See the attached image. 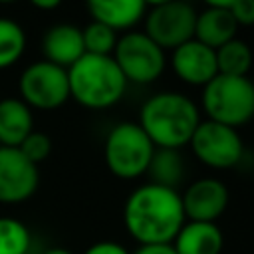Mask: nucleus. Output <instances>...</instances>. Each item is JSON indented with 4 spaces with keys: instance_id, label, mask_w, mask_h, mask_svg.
Here are the masks:
<instances>
[{
    "instance_id": "nucleus-16",
    "label": "nucleus",
    "mask_w": 254,
    "mask_h": 254,
    "mask_svg": "<svg viewBox=\"0 0 254 254\" xmlns=\"http://www.w3.org/2000/svg\"><path fill=\"white\" fill-rule=\"evenodd\" d=\"M34 131L32 109L20 97L0 99V145L20 147V143Z\"/></svg>"
},
{
    "instance_id": "nucleus-7",
    "label": "nucleus",
    "mask_w": 254,
    "mask_h": 254,
    "mask_svg": "<svg viewBox=\"0 0 254 254\" xmlns=\"http://www.w3.org/2000/svg\"><path fill=\"white\" fill-rule=\"evenodd\" d=\"M18 91L30 109H58L69 99L67 69L48 60L32 62L18 77Z\"/></svg>"
},
{
    "instance_id": "nucleus-2",
    "label": "nucleus",
    "mask_w": 254,
    "mask_h": 254,
    "mask_svg": "<svg viewBox=\"0 0 254 254\" xmlns=\"http://www.w3.org/2000/svg\"><path fill=\"white\" fill-rule=\"evenodd\" d=\"M198 105L181 91H159L139 109V125L155 147L181 149L189 145L200 123Z\"/></svg>"
},
{
    "instance_id": "nucleus-31",
    "label": "nucleus",
    "mask_w": 254,
    "mask_h": 254,
    "mask_svg": "<svg viewBox=\"0 0 254 254\" xmlns=\"http://www.w3.org/2000/svg\"><path fill=\"white\" fill-rule=\"evenodd\" d=\"M10 2H16V0H0V4H10Z\"/></svg>"
},
{
    "instance_id": "nucleus-9",
    "label": "nucleus",
    "mask_w": 254,
    "mask_h": 254,
    "mask_svg": "<svg viewBox=\"0 0 254 254\" xmlns=\"http://www.w3.org/2000/svg\"><path fill=\"white\" fill-rule=\"evenodd\" d=\"M196 10L187 0H173L153 6L143 18V32L165 52L194 38Z\"/></svg>"
},
{
    "instance_id": "nucleus-21",
    "label": "nucleus",
    "mask_w": 254,
    "mask_h": 254,
    "mask_svg": "<svg viewBox=\"0 0 254 254\" xmlns=\"http://www.w3.org/2000/svg\"><path fill=\"white\" fill-rule=\"evenodd\" d=\"M32 236L28 226L12 216H0V254H28Z\"/></svg>"
},
{
    "instance_id": "nucleus-11",
    "label": "nucleus",
    "mask_w": 254,
    "mask_h": 254,
    "mask_svg": "<svg viewBox=\"0 0 254 254\" xmlns=\"http://www.w3.org/2000/svg\"><path fill=\"white\" fill-rule=\"evenodd\" d=\"M181 200L187 220L216 222L228 206L230 192L220 179L202 177L187 185Z\"/></svg>"
},
{
    "instance_id": "nucleus-22",
    "label": "nucleus",
    "mask_w": 254,
    "mask_h": 254,
    "mask_svg": "<svg viewBox=\"0 0 254 254\" xmlns=\"http://www.w3.org/2000/svg\"><path fill=\"white\" fill-rule=\"evenodd\" d=\"M81 38H83L85 54H95V56H111L119 40L113 28L95 20H91L85 28H81Z\"/></svg>"
},
{
    "instance_id": "nucleus-27",
    "label": "nucleus",
    "mask_w": 254,
    "mask_h": 254,
    "mask_svg": "<svg viewBox=\"0 0 254 254\" xmlns=\"http://www.w3.org/2000/svg\"><path fill=\"white\" fill-rule=\"evenodd\" d=\"M28 2L38 10H54L62 4V0H28Z\"/></svg>"
},
{
    "instance_id": "nucleus-18",
    "label": "nucleus",
    "mask_w": 254,
    "mask_h": 254,
    "mask_svg": "<svg viewBox=\"0 0 254 254\" xmlns=\"http://www.w3.org/2000/svg\"><path fill=\"white\" fill-rule=\"evenodd\" d=\"M185 167H187V163L179 149L155 147L145 175H149L151 183L177 190L185 179V173H187Z\"/></svg>"
},
{
    "instance_id": "nucleus-23",
    "label": "nucleus",
    "mask_w": 254,
    "mask_h": 254,
    "mask_svg": "<svg viewBox=\"0 0 254 254\" xmlns=\"http://www.w3.org/2000/svg\"><path fill=\"white\" fill-rule=\"evenodd\" d=\"M18 149H20V151L24 153V157L30 159L34 165H40L44 159H48V155H50V151H52V139H50L48 133L34 129V131L20 143Z\"/></svg>"
},
{
    "instance_id": "nucleus-1",
    "label": "nucleus",
    "mask_w": 254,
    "mask_h": 254,
    "mask_svg": "<svg viewBox=\"0 0 254 254\" xmlns=\"http://www.w3.org/2000/svg\"><path fill=\"white\" fill-rule=\"evenodd\" d=\"M187 222L181 192L155 183L135 187L123 204V224L137 244H171Z\"/></svg>"
},
{
    "instance_id": "nucleus-10",
    "label": "nucleus",
    "mask_w": 254,
    "mask_h": 254,
    "mask_svg": "<svg viewBox=\"0 0 254 254\" xmlns=\"http://www.w3.org/2000/svg\"><path fill=\"white\" fill-rule=\"evenodd\" d=\"M40 169L18 147L0 145V204H20L34 196Z\"/></svg>"
},
{
    "instance_id": "nucleus-25",
    "label": "nucleus",
    "mask_w": 254,
    "mask_h": 254,
    "mask_svg": "<svg viewBox=\"0 0 254 254\" xmlns=\"http://www.w3.org/2000/svg\"><path fill=\"white\" fill-rule=\"evenodd\" d=\"M83 254H131L123 244L115 240H99L83 250Z\"/></svg>"
},
{
    "instance_id": "nucleus-13",
    "label": "nucleus",
    "mask_w": 254,
    "mask_h": 254,
    "mask_svg": "<svg viewBox=\"0 0 254 254\" xmlns=\"http://www.w3.org/2000/svg\"><path fill=\"white\" fill-rule=\"evenodd\" d=\"M42 54L44 60L67 69L85 54L81 28L67 22L54 24L42 38Z\"/></svg>"
},
{
    "instance_id": "nucleus-6",
    "label": "nucleus",
    "mask_w": 254,
    "mask_h": 254,
    "mask_svg": "<svg viewBox=\"0 0 254 254\" xmlns=\"http://www.w3.org/2000/svg\"><path fill=\"white\" fill-rule=\"evenodd\" d=\"M111 56L119 65L121 73L125 75L127 83H153L163 75L167 67L165 50L157 42H153L143 30L123 32Z\"/></svg>"
},
{
    "instance_id": "nucleus-5",
    "label": "nucleus",
    "mask_w": 254,
    "mask_h": 254,
    "mask_svg": "<svg viewBox=\"0 0 254 254\" xmlns=\"http://www.w3.org/2000/svg\"><path fill=\"white\" fill-rule=\"evenodd\" d=\"M155 145L135 121H123L109 129L103 143V161L111 175L123 181L147 173Z\"/></svg>"
},
{
    "instance_id": "nucleus-3",
    "label": "nucleus",
    "mask_w": 254,
    "mask_h": 254,
    "mask_svg": "<svg viewBox=\"0 0 254 254\" xmlns=\"http://www.w3.org/2000/svg\"><path fill=\"white\" fill-rule=\"evenodd\" d=\"M69 97L85 109H109L117 105L125 91L127 79L113 56L83 54L67 67Z\"/></svg>"
},
{
    "instance_id": "nucleus-30",
    "label": "nucleus",
    "mask_w": 254,
    "mask_h": 254,
    "mask_svg": "<svg viewBox=\"0 0 254 254\" xmlns=\"http://www.w3.org/2000/svg\"><path fill=\"white\" fill-rule=\"evenodd\" d=\"M145 2V6H161V4H167V2H173V0H143Z\"/></svg>"
},
{
    "instance_id": "nucleus-12",
    "label": "nucleus",
    "mask_w": 254,
    "mask_h": 254,
    "mask_svg": "<svg viewBox=\"0 0 254 254\" xmlns=\"http://www.w3.org/2000/svg\"><path fill=\"white\" fill-rule=\"evenodd\" d=\"M169 64L183 83L194 87H204L218 73L216 52L194 38L171 50Z\"/></svg>"
},
{
    "instance_id": "nucleus-28",
    "label": "nucleus",
    "mask_w": 254,
    "mask_h": 254,
    "mask_svg": "<svg viewBox=\"0 0 254 254\" xmlns=\"http://www.w3.org/2000/svg\"><path fill=\"white\" fill-rule=\"evenodd\" d=\"M206 8H230L234 0H202Z\"/></svg>"
},
{
    "instance_id": "nucleus-8",
    "label": "nucleus",
    "mask_w": 254,
    "mask_h": 254,
    "mask_svg": "<svg viewBox=\"0 0 254 254\" xmlns=\"http://www.w3.org/2000/svg\"><path fill=\"white\" fill-rule=\"evenodd\" d=\"M189 147L198 163L216 171L232 169L244 157V143L238 129L210 119L198 123Z\"/></svg>"
},
{
    "instance_id": "nucleus-20",
    "label": "nucleus",
    "mask_w": 254,
    "mask_h": 254,
    "mask_svg": "<svg viewBox=\"0 0 254 254\" xmlns=\"http://www.w3.org/2000/svg\"><path fill=\"white\" fill-rule=\"evenodd\" d=\"M26 50V32L12 20L0 16V69L12 67Z\"/></svg>"
},
{
    "instance_id": "nucleus-29",
    "label": "nucleus",
    "mask_w": 254,
    "mask_h": 254,
    "mask_svg": "<svg viewBox=\"0 0 254 254\" xmlns=\"http://www.w3.org/2000/svg\"><path fill=\"white\" fill-rule=\"evenodd\" d=\"M42 254H73V252H71V250H67V248H64V246H52V248L44 250Z\"/></svg>"
},
{
    "instance_id": "nucleus-14",
    "label": "nucleus",
    "mask_w": 254,
    "mask_h": 254,
    "mask_svg": "<svg viewBox=\"0 0 254 254\" xmlns=\"http://www.w3.org/2000/svg\"><path fill=\"white\" fill-rule=\"evenodd\" d=\"M91 20L107 24L115 32H129L145 18L143 0H85Z\"/></svg>"
},
{
    "instance_id": "nucleus-19",
    "label": "nucleus",
    "mask_w": 254,
    "mask_h": 254,
    "mask_svg": "<svg viewBox=\"0 0 254 254\" xmlns=\"http://www.w3.org/2000/svg\"><path fill=\"white\" fill-rule=\"evenodd\" d=\"M214 52H216L218 73L248 75V71L252 67V62H254V54H252V48L244 40L232 38L226 44H222L220 48H216Z\"/></svg>"
},
{
    "instance_id": "nucleus-4",
    "label": "nucleus",
    "mask_w": 254,
    "mask_h": 254,
    "mask_svg": "<svg viewBox=\"0 0 254 254\" xmlns=\"http://www.w3.org/2000/svg\"><path fill=\"white\" fill-rule=\"evenodd\" d=\"M200 103L210 121L238 129L254 117V81L248 75L216 73L202 87Z\"/></svg>"
},
{
    "instance_id": "nucleus-15",
    "label": "nucleus",
    "mask_w": 254,
    "mask_h": 254,
    "mask_svg": "<svg viewBox=\"0 0 254 254\" xmlns=\"http://www.w3.org/2000/svg\"><path fill=\"white\" fill-rule=\"evenodd\" d=\"M171 244L177 254H220L224 236L216 222L187 220Z\"/></svg>"
},
{
    "instance_id": "nucleus-24",
    "label": "nucleus",
    "mask_w": 254,
    "mask_h": 254,
    "mask_svg": "<svg viewBox=\"0 0 254 254\" xmlns=\"http://www.w3.org/2000/svg\"><path fill=\"white\" fill-rule=\"evenodd\" d=\"M236 26L252 28L254 26V0H234L232 6L228 8Z\"/></svg>"
},
{
    "instance_id": "nucleus-26",
    "label": "nucleus",
    "mask_w": 254,
    "mask_h": 254,
    "mask_svg": "<svg viewBox=\"0 0 254 254\" xmlns=\"http://www.w3.org/2000/svg\"><path fill=\"white\" fill-rule=\"evenodd\" d=\"M131 254H177L173 244H139Z\"/></svg>"
},
{
    "instance_id": "nucleus-17",
    "label": "nucleus",
    "mask_w": 254,
    "mask_h": 254,
    "mask_svg": "<svg viewBox=\"0 0 254 254\" xmlns=\"http://www.w3.org/2000/svg\"><path fill=\"white\" fill-rule=\"evenodd\" d=\"M238 26L228 8H204L196 14L194 40L216 50L228 40L236 38Z\"/></svg>"
}]
</instances>
